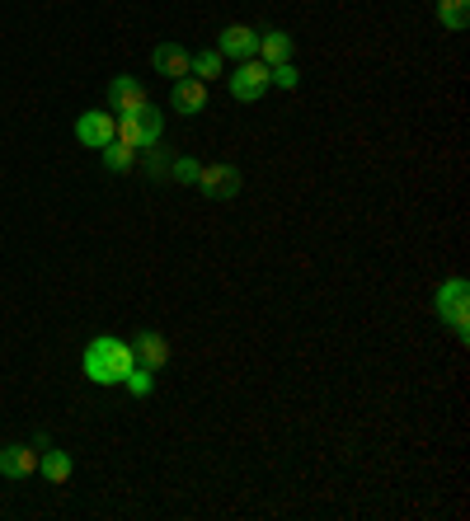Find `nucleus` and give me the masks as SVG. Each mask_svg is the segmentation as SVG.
<instances>
[{"label": "nucleus", "instance_id": "nucleus-1", "mask_svg": "<svg viewBox=\"0 0 470 521\" xmlns=\"http://www.w3.org/2000/svg\"><path fill=\"white\" fill-rule=\"evenodd\" d=\"M80 367H85V376H90L94 385H123L127 371L137 367V353H132V343H127V338L99 334L90 348H85Z\"/></svg>", "mask_w": 470, "mask_h": 521}, {"label": "nucleus", "instance_id": "nucleus-2", "mask_svg": "<svg viewBox=\"0 0 470 521\" xmlns=\"http://www.w3.org/2000/svg\"><path fill=\"white\" fill-rule=\"evenodd\" d=\"M433 310H438L442 324H452V334L461 338V343H470V287H466V277L442 282L438 296H433Z\"/></svg>", "mask_w": 470, "mask_h": 521}, {"label": "nucleus", "instance_id": "nucleus-3", "mask_svg": "<svg viewBox=\"0 0 470 521\" xmlns=\"http://www.w3.org/2000/svg\"><path fill=\"white\" fill-rule=\"evenodd\" d=\"M160 132H165V118L156 113V104H141L137 113H118V141L132 146V151L160 146Z\"/></svg>", "mask_w": 470, "mask_h": 521}, {"label": "nucleus", "instance_id": "nucleus-4", "mask_svg": "<svg viewBox=\"0 0 470 521\" xmlns=\"http://www.w3.org/2000/svg\"><path fill=\"white\" fill-rule=\"evenodd\" d=\"M268 90H273V76H268V66L259 62V57H245V62L235 66L231 94L240 99V104H259Z\"/></svg>", "mask_w": 470, "mask_h": 521}, {"label": "nucleus", "instance_id": "nucleus-5", "mask_svg": "<svg viewBox=\"0 0 470 521\" xmlns=\"http://www.w3.org/2000/svg\"><path fill=\"white\" fill-rule=\"evenodd\" d=\"M198 193L203 198H217V202H231V198H240V188H245V174L235 165H203L198 169Z\"/></svg>", "mask_w": 470, "mask_h": 521}, {"label": "nucleus", "instance_id": "nucleus-6", "mask_svg": "<svg viewBox=\"0 0 470 521\" xmlns=\"http://www.w3.org/2000/svg\"><path fill=\"white\" fill-rule=\"evenodd\" d=\"M113 137H118V118L104 113V108H90V113H80V118H76V141H80V146L104 151Z\"/></svg>", "mask_w": 470, "mask_h": 521}, {"label": "nucleus", "instance_id": "nucleus-7", "mask_svg": "<svg viewBox=\"0 0 470 521\" xmlns=\"http://www.w3.org/2000/svg\"><path fill=\"white\" fill-rule=\"evenodd\" d=\"M132 353H137V367L160 371L170 362V338L160 334V329H141V334L132 338Z\"/></svg>", "mask_w": 470, "mask_h": 521}, {"label": "nucleus", "instance_id": "nucleus-8", "mask_svg": "<svg viewBox=\"0 0 470 521\" xmlns=\"http://www.w3.org/2000/svg\"><path fill=\"white\" fill-rule=\"evenodd\" d=\"M170 108L179 113V118H193V113H203V108H207V80H198V76L174 80Z\"/></svg>", "mask_w": 470, "mask_h": 521}, {"label": "nucleus", "instance_id": "nucleus-9", "mask_svg": "<svg viewBox=\"0 0 470 521\" xmlns=\"http://www.w3.org/2000/svg\"><path fill=\"white\" fill-rule=\"evenodd\" d=\"M151 66H156L160 76H170V80H184L193 76V52L179 43H160L156 52H151Z\"/></svg>", "mask_w": 470, "mask_h": 521}, {"label": "nucleus", "instance_id": "nucleus-10", "mask_svg": "<svg viewBox=\"0 0 470 521\" xmlns=\"http://www.w3.org/2000/svg\"><path fill=\"white\" fill-rule=\"evenodd\" d=\"M0 475L5 479H29L38 475V451L24 442H10V446H0Z\"/></svg>", "mask_w": 470, "mask_h": 521}, {"label": "nucleus", "instance_id": "nucleus-11", "mask_svg": "<svg viewBox=\"0 0 470 521\" xmlns=\"http://www.w3.org/2000/svg\"><path fill=\"white\" fill-rule=\"evenodd\" d=\"M254 57L264 66H282V62H292V33H282V29H264L259 33V43H254Z\"/></svg>", "mask_w": 470, "mask_h": 521}, {"label": "nucleus", "instance_id": "nucleus-12", "mask_svg": "<svg viewBox=\"0 0 470 521\" xmlns=\"http://www.w3.org/2000/svg\"><path fill=\"white\" fill-rule=\"evenodd\" d=\"M254 43H259V33L245 29V24H226V29L217 33V52L221 57H254Z\"/></svg>", "mask_w": 470, "mask_h": 521}, {"label": "nucleus", "instance_id": "nucleus-13", "mask_svg": "<svg viewBox=\"0 0 470 521\" xmlns=\"http://www.w3.org/2000/svg\"><path fill=\"white\" fill-rule=\"evenodd\" d=\"M141 104H151V99H146V90H141L132 76H113L109 80V108L113 113H137Z\"/></svg>", "mask_w": 470, "mask_h": 521}, {"label": "nucleus", "instance_id": "nucleus-14", "mask_svg": "<svg viewBox=\"0 0 470 521\" xmlns=\"http://www.w3.org/2000/svg\"><path fill=\"white\" fill-rule=\"evenodd\" d=\"M38 470H43L47 484H66L76 465H71V456H66V451H52V446H43V456H38Z\"/></svg>", "mask_w": 470, "mask_h": 521}, {"label": "nucleus", "instance_id": "nucleus-15", "mask_svg": "<svg viewBox=\"0 0 470 521\" xmlns=\"http://www.w3.org/2000/svg\"><path fill=\"white\" fill-rule=\"evenodd\" d=\"M438 19H442V29L466 33V24H470V0H438Z\"/></svg>", "mask_w": 470, "mask_h": 521}, {"label": "nucleus", "instance_id": "nucleus-16", "mask_svg": "<svg viewBox=\"0 0 470 521\" xmlns=\"http://www.w3.org/2000/svg\"><path fill=\"white\" fill-rule=\"evenodd\" d=\"M99 155H104V169H109V174H127V169L137 165V151H132V146H123L118 137H113Z\"/></svg>", "mask_w": 470, "mask_h": 521}, {"label": "nucleus", "instance_id": "nucleus-17", "mask_svg": "<svg viewBox=\"0 0 470 521\" xmlns=\"http://www.w3.org/2000/svg\"><path fill=\"white\" fill-rule=\"evenodd\" d=\"M193 76H198V80H217L221 76V52H217V47H207V52L193 57Z\"/></svg>", "mask_w": 470, "mask_h": 521}, {"label": "nucleus", "instance_id": "nucleus-18", "mask_svg": "<svg viewBox=\"0 0 470 521\" xmlns=\"http://www.w3.org/2000/svg\"><path fill=\"white\" fill-rule=\"evenodd\" d=\"M127 390H132V395H137V399H146V395H151V390H156V371H146V367H132V371H127Z\"/></svg>", "mask_w": 470, "mask_h": 521}, {"label": "nucleus", "instance_id": "nucleus-19", "mask_svg": "<svg viewBox=\"0 0 470 521\" xmlns=\"http://www.w3.org/2000/svg\"><path fill=\"white\" fill-rule=\"evenodd\" d=\"M268 76H273V85H278V90H297V85H301V71H297L292 62L268 66Z\"/></svg>", "mask_w": 470, "mask_h": 521}, {"label": "nucleus", "instance_id": "nucleus-20", "mask_svg": "<svg viewBox=\"0 0 470 521\" xmlns=\"http://www.w3.org/2000/svg\"><path fill=\"white\" fill-rule=\"evenodd\" d=\"M198 169H203L198 160H188V155H179V160L170 165V179H174V184H198Z\"/></svg>", "mask_w": 470, "mask_h": 521}]
</instances>
